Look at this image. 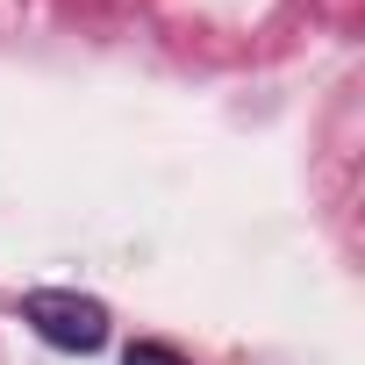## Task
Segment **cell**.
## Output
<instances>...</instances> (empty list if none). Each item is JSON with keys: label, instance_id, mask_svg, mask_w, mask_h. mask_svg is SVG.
<instances>
[{"label": "cell", "instance_id": "1", "mask_svg": "<svg viewBox=\"0 0 365 365\" xmlns=\"http://www.w3.org/2000/svg\"><path fill=\"white\" fill-rule=\"evenodd\" d=\"M22 322L58 351H101L108 344V308L93 294H72V287H36L22 301Z\"/></svg>", "mask_w": 365, "mask_h": 365}, {"label": "cell", "instance_id": "2", "mask_svg": "<svg viewBox=\"0 0 365 365\" xmlns=\"http://www.w3.org/2000/svg\"><path fill=\"white\" fill-rule=\"evenodd\" d=\"M122 365H187L179 351H165V344H129V358Z\"/></svg>", "mask_w": 365, "mask_h": 365}]
</instances>
